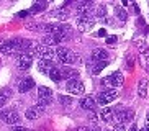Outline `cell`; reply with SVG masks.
<instances>
[{"label": "cell", "instance_id": "7", "mask_svg": "<svg viewBox=\"0 0 149 131\" xmlns=\"http://www.w3.org/2000/svg\"><path fill=\"white\" fill-rule=\"evenodd\" d=\"M116 97H118V92L115 90V88H110V90H105V92H102V93H98L97 102L100 105H108L110 102H113Z\"/></svg>", "mask_w": 149, "mask_h": 131}, {"label": "cell", "instance_id": "25", "mask_svg": "<svg viewBox=\"0 0 149 131\" xmlns=\"http://www.w3.org/2000/svg\"><path fill=\"white\" fill-rule=\"evenodd\" d=\"M25 116H26V120H36V118L40 116V111L35 108V107H31V108H28L26 111H25Z\"/></svg>", "mask_w": 149, "mask_h": 131}, {"label": "cell", "instance_id": "39", "mask_svg": "<svg viewBox=\"0 0 149 131\" xmlns=\"http://www.w3.org/2000/svg\"><path fill=\"white\" fill-rule=\"evenodd\" d=\"M130 131H138V126H136V125H133V126L130 128Z\"/></svg>", "mask_w": 149, "mask_h": 131}, {"label": "cell", "instance_id": "28", "mask_svg": "<svg viewBox=\"0 0 149 131\" xmlns=\"http://www.w3.org/2000/svg\"><path fill=\"white\" fill-rule=\"evenodd\" d=\"M115 15H116V18H118V20H123V22H125V20H126V17H128V13L125 12V10H123V7H120V5H116V7H115Z\"/></svg>", "mask_w": 149, "mask_h": 131}, {"label": "cell", "instance_id": "40", "mask_svg": "<svg viewBox=\"0 0 149 131\" xmlns=\"http://www.w3.org/2000/svg\"><path fill=\"white\" fill-rule=\"evenodd\" d=\"M143 131H149V123H146V126H144V130Z\"/></svg>", "mask_w": 149, "mask_h": 131}, {"label": "cell", "instance_id": "12", "mask_svg": "<svg viewBox=\"0 0 149 131\" xmlns=\"http://www.w3.org/2000/svg\"><path fill=\"white\" fill-rule=\"evenodd\" d=\"M75 23H77V28H79L80 31H88L93 26L95 20H93V18H82V17H79Z\"/></svg>", "mask_w": 149, "mask_h": 131}, {"label": "cell", "instance_id": "5", "mask_svg": "<svg viewBox=\"0 0 149 131\" xmlns=\"http://www.w3.org/2000/svg\"><path fill=\"white\" fill-rule=\"evenodd\" d=\"M123 80H125V79H123L121 72H113L111 75L102 79V85H105V87H121Z\"/></svg>", "mask_w": 149, "mask_h": 131}, {"label": "cell", "instance_id": "11", "mask_svg": "<svg viewBox=\"0 0 149 131\" xmlns=\"http://www.w3.org/2000/svg\"><path fill=\"white\" fill-rule=\"evenodd\" d=\"M108 57H110L108 51L103 49V48H97V49H93V52H92V61L93 62H97V61H107L108 62Z\"/></svg>", "mask_w": 149, "mask_h": 131}, {"label": "cell", "instance_id": "31", "mask_svg": "<svg viewBox=\"0 0 149 131\" xmlns=\"http://www.w3.org/2000/svg\"><path fill=\"white\" fill-rule=\"evenodd\" d=\"M116 43V36H107V44H115Z\"/></svg>", "mask_w": 149, "mask_h": 131}, {"label": "cell", "instance_id": "19", "mask_svg": "<svg viewBox=\"0 0 149 131\" xmlns=\"http://www.w3.org/2000/svg\"><path fill=\"white\" fill-rule=\"evenodd\" d=\"M61 75L62 77H66L67 80H74V79L79 77V72H77L75 69H70V67H62Z\"/></svg>", "mask_w": 149, "mask_h": 131}, {"label": "cell", "instance_id": "23", "mask_svg": "<svg viewBox=\"0 0 149 131\" xmlns=\"http://www.w3.org/2000/svg\"><path fill=\"white\" fill-rule=\"evenodd\" d=\"M46 7H48V3H46V2H36V3L31 7L30 12H31V15H35V13L44 12V8H46Z\"/></svg>", "mask_w": 149, "mask_h": 131}, {"label": "cell", "instance_id": "22", "mask_svg": "<svg viewBox=\"0 0 149 131\" xmlns=\"http://www.w3.org/2000/svg\"><path fill=\"white\" fill-rule=\"evenodd\" d=\"M107 64H108L107 61H97V62H93V64H92V69H90V72H92V74H100L102 70L107 67Z\"/></svg>", "mask_w": 149, "mask_h": 131}, {"label": "cell", "instance_id": "8", "mask_svg": "<svg viewBox=\"0 0 149 131\" xmlns=\"http://www.w3.org/2000/svg\"><path fill=\"white\" fill-rule=\"evenodd\" d=\"M31 64H33V56H31L30 52H23V54H20V57H18V67L22 70H26L31 67Z\"/></svg>", "mask_w": 149, "mask_h": 131}, {"label": "cell", "instance_id": "10", "mask_svg": "<svg viewBox=\"0 0 149 131\" xmlns=\"http://www.w3.org/2000/svg\"><path fill=\"white\" fill-rule=\"evenodd\" d=\"M33 87H35V79L26 77V79H23V80H20V84H18V92H20V93H26V92H30Z\"/></svg>", "mask_w": 149, "mask_h": 131}, {"label": "cell", "instance_id": "29", "mask_svg": "<svg viewBox=\"0 0 149 131\" xmlns=\"http://www.w3.org/2000/svg\"><path fill=\"white\" fill-rule=\"evenodd\" d=\"M57 98H59V102H61L64 107H70V105H72V98L67 97V95H59Z\"/></svg>", "mask_w": 149, "mask_h": 131}, {"label": "cell", "instance_id": "21", "mask_svg": "<svg viewBox=\"0 0 149 131\" xmlns=\"http://www.w3.org/2000/svg\"><path fill=\"white\" fill-rule=\"evenodd\" d=\"M138 95L141 98H144L148 95V79H141L139 84H138Z\"/></svg>", "mask_w": 149, "mask_h": 131}, {"label": "cell", "instance_id": "37", "mask_svg": "<svg viewBox=\"0 0 149 131\" xmlns=\"http://www.w3.org/2000/svg\"><path fill=\"white\" fill-rule=\"evenodd\" d=\"M72 131H88L87 128H84V126H79V128H75V130H72Z\"/></svg>", "mask_w": 149, "mask_h": 131}, {"label": "cell", "instance_id": "33", "mask_svg": "<svg viewBox=\"0 0 149 131\" xmlns=\"http://www.w3.org/2000/svg\"><path fill=\"white\" fill-rule=\"evenodd\" d=\"M12 131H30L28 128H23V126H15Z\"/></svg>", "mask_w": 149, "mask_h": 131}, {"label": "cell", "instance_id": "4", "mask_svg": "<svg viewBox=\"0 0 149 131\" xmlns=\"http://www.w3.org/2000/svg\"><path fill=\"white\" fill-rule=\"evenodd\" d=\"M133 120V111L125 108H118L115 110V116H113V123L118 126V125H125L126 121H131Z\"/></svg>", "mask_w": 149, "mask_h": 131}, {"label": "cell", "instance_id": "14", "mask_svg": "<svg viewBox=\"0 0 149 131\" xmlns=\"http://www.w3.org/2000/svg\"><path fill=\"white\" fill-rule=\"evenodd\" d=\"M62 39H64V36H61V35H46L43 38V44L51 48V44H59Z\"/></svg>", "mask_w": 149, "mask_h": 131}, {"label": "cell", "instance_id": "13", "mask_svg": "<svg viewBox=\"0 0 149 131\" xmlns=\"http://www.w3.org/2000/svg\"><path fill=\"white\" fill-rule=\"evenodd\" d=\"M80 107L85 110H88V111H93V110L97 108V102L93 97H84V98H80Z\"/></svg>", "mask_w": 149, "mask_h": 131}, {"label": "cell", "instance_id": "42", "mask_svg": "<svg viewBox=\"0 0 149 131\" xmlns=\"http://www.w3.org/2000/svg\"><path fill=\"white\" fill-rule=\"evenodd\" d=\"M92 131H100V130H98V128H97V130H92Z\"/></svg>", "mask_w": 149, "mask_h": 131}, {"label": "cell", "instance_id": "36", "mask_svg": "<svg viewBox=\"0 0 149 131\" xmlns=\"http://www.w3.org/2000/svg\"><path fill=\"white\" fill-rule=\"evenodd\" d=\"M26 13H28V12H25V10H23V12L18 13V17H20V18H25V17H26Z\"/></svg>", "mask_w": 149, "mask_h": 131}, {"label": "cell", "instance_id": "35", "mask_svg": "<svg viewBox=\"0 0 149 131\" xmlns=\"http://www.w3.org/2000/svg\"><path fill=\"white\" fill-rule=\"evenodd\" d=\"M115 131H126L125 130V125H118V126L115 128Z\"/></svg>", "mask_w": 149, "mask_h": 131}, {"label": "cell", "instance_id": "26", "mask_svg": "<svg viewBox=\"0 0 149 131\" xmlns=\"http://www.w3.org/2000/svg\"><path fill=\"white\" fill-rule=\"evenodd\" d=\"M10 88H3V90H0V108L2 107H5V102L10 98Z\"/></svg>", "mask_w": 149, "mask_h": 131}, {"label": "cell", "instance_id": "24", "mask_svg": "<svg viewBox=\"0 0 149 131\" xmlns=\"http://www.w3.org/2000/svg\"><path fill=\"white\" fill-rule=\"evenodd\" d=\"M49 77H51V80H53V82H59V80H61L62 79V75H61V70L57 69V67H53V69L49 70Z\"/></svg>", "mask_w": 149, "mask_h": 131}, {"label": "cell", "instance_id": "6", "mask_svg": "<svg viewBox=\"0 0 149 131\" xmlns=\"http://www.w3.org/2000/svg\"><path fill=\"white\" fill-rule=\"evenodd\" d=\"M66 88L69 93L72 95H84L85 93V87H84V84L80 82L79 79H74V80H69L66 84Z\"/></svg>", "mask_w": 149, "mask_h": 131}, {"label": "cell", "instance_id": "41", "mask_svg": "<svg viewBox=\"0 0 149 131\" xmlns=\"http://www.w3.org/2000/svg\"><path fill=\"white\" fill-rule=\"evenodd\" d=\"M146 118H148V123H149V111H148V115H146Z\"/></svg>", "mask_w": 149, "mask_h": 131}, {"label": "cell", "instance_id": "9", "mask_svg": "<svg viewBox=\"0 0 149 131\" xmlns=\"http://www.w3.org/2000/svg\"><path fill=\"white\" fill-rule=\"evenodd\" d=\"M20 51L18 49V41H5L2 46H0V52L2 54H13V52Z\"/></svg>", "mask_w": 149, "mask_h": 131}, {"label": "cell", "instance_id": "2", "mask_svg": "<svg viewBox=\"0 0 149 131\" xmlns=\"http://www.w3.org/2000/svg\"><path fill=\"white\" fill-rule=\"evenodd\" d=\"M0 120L7 125H17L20 123V113L17 110H12V108H5L0 111Z\"/></svg>", "mask_w": 149, "mask_h": 131}, {"label": "cell", "instance_id": "16", "mask_svg": "<svg viewBox=\"0 0 149 131\" xmlns=\"http://www.w3.org/2000/svg\"><path fill=\"white\" fill-rule=\"evenodd\" d=\"M51 17L64 22V20H67V18H69V12L66 10V7H61V8H57V10H53V12H51Z\"/></svg>", "mask_w": 149, "mask_h": 131}, {"label": "cell", "instance_id": "18", "mask_svg": "<svg viewBox=\"0 0 149 131\" xmlns=\"http://www.w3.org/2000/svg\"><path fill=\"white\" fill-rule=\"evenodd\" d=\"M51 95H53V90L49 87H44V85H40V87H38V98L51 100Z\"/></svg>", "mask_w": 149, "mask_h": 131}, {"label": "cell", "instance_id": "3", "mask_svg": "<svg viewBox=\"0 0 149 131\" xmlns=\"http://www.w3.org/2000/svg\"><path fill=\"white\" fill-rule=\"evenodd\" d=\"M31 56H38L40 59H51L53 56H56V51L49 46H44V44H38L33 48V52H30Z\"/></svg>", "mask_w": 149, "mask_h": 131}, {"label": "cell", "instance_id": "27", "mask_svg": "<svg viewBox=\"0 0 149 131\" xmlns=\"http://www.w3.org/2000/svg\"><path fill=\"white\" fill-rule=\"evenodd\" d=\"M49 103H51V100H43V98H38V103H36L35 108L41 113V111H44V110L49 107Z\"/></svg>", "mask_w": 149, "mask_h": 131}, {"label": "cell", "instance_id": "1", "mask_svg": "<svg viewBox=\"0 0 149 131\" xmlns=\"http://www.w3.org/2000/svg\"><path fill=\"white\" fill-rule=\"evenodd\" d=\"M56 57H57V61L62 62V64H72V62H75L77 59H79L70 49L62 48V46L56 49Z\"/></svg>", "mask_w": 149, "mask_h": 131}, {"label": "cell", "instance_id": "20", "mask_svg": "<svg viewBox=\"0 0 149 131\" xmlns=\"http://www.w3.org/2000/svg\"><path fill=\"white\" fill-rule=\"evenodd\" d=\"M100 116H102V120H103V121H113L115 110H113V108H110V107H105V108L102 110Z\"/></svg>", "mask_w": 149, "mask_h": 131}, {"label": "cell", "instance_id": "32", "mask_svg": "<svg viewBox=\"0 0 149 131\" xmlns=\"http://www.w3.org/2000/svg\"><path fill=\"white\" fill-rule=\"evenodd\" d=\"M136 44H138V48H139L141 51H143V49L146 48V43H144V39H138V41H136Z\"/></svg>", "mask_w": 149, "mask_h": 131}, {"label": "cell", "instance_id": "30", "mask_svg": "<svg viewBox=\"0 0 149 131\" xmlns=\"http://www.w3.org/2000/svg\"><path fill=\"white\" fill-rule=\"evenodd\" d=\"M126 66H128V69H133V56L131 54L126 56Z\"/></svg>", "mask_w": 149, "mask_h": 131}, {"label": "cell", "instance_id": "15", "mask_svg": "<svg viewBox=\"0 0 149 131\" xmlns=\"http://www.w3.org/2000/svg\"><path fill=\"white\" fill-rule=\"evenodd\" d=\"M93 17L100 22H107V7L105 5H97L93 10Z\"/></svg>", "mask_w": 149, "mask_h": 131}, {"label": "cell", "instance_id": "34", "mask_svg": "<svg viewBox=\"0 0 149 131\" xmlns=\"http://www.w3.org/2000/svg\"><path fill=\"white\" fill-rule=\"evenodd\" d=\"M97 35L100 36V38H103V36H107V31L103 30V28H102V30H98V33H97Z\"/></svg>", "mask_w": 149, "mask_h": 131}, {"label": "cell", "instance_id": "17", "mask_svg": "<svg viewBox=\"0 0 149 131\" xmlns=\"http://www.w3.org/2000/svg\"><path fill=\"white\" fill-rule=\"evenodd\" d=\"M53 67L54 66L49 59H40V62H38V69H40V72H43V74H49V70L53 69Z\"/></svg>", "mask_w": 149, "mask_h": 131}, {"label": "cell", "instance_id": "38", "mask_svg": "<svg viewBox=\"0 0 149 131\" xmlns=\"http://www.w3.org/2000/svg\"><path fill=\"white\" fill-rule=\"evenodd\" d=\"M90 120H92V121H95V120H97V116H95V113H90Z\"/></svg>", "mask_w": 149, "mask_h": 131}]
</instances>
